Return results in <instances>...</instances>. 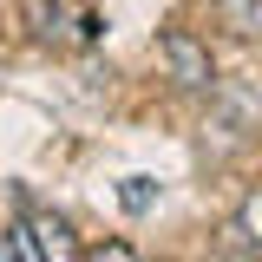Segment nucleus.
Listing matches in <instances>:
<instances>
[{
    "label": "nucleus",
    "instance_id": "f257e3e1",
    "mask_svg": "<svg viewBox=\"0 0 262 262\" xmlns=\"http://www.w3.org/2000/svg\"><path fill=\"white\" fill-rule=\"evenodd\" d=\"M158 59L170 66V79H177L184 92H216V59H210V46H203L196 33H184V27L158 33Z\"/></svg>",
    "mask_w": 262,
    "mask_h": 262
},
{
    "label": "nucleus",
    "instance_id": "f03ea898",
    "mask_svg": "<svg viewBox=\"0 0 262 262\" xmlns=\"http://www.w3.org/2000/svg\"><path fill=\"white\" fill-rule=\"evenodd\" d=\"M27 27H33V39H46V46L98 39V20H92V13H79L72 0H27Z\"/></svg>",
    "mask_w": 262,
    "mask_h": 262
},
{
    "label": "nucleus",
    "instance_id": "7ed1b4c3",
    "mask_svg": "<svg viewBox=\"0 0 262 262\" xmlns=\"http://www.w3.org/2000/svg\"><path fill=\"white\" fill-rule=\"evenodd\" d=\"M20 223H27L33 256H39V262H79V236H72L66 216H53V210H27Z\"/></svg>",
    "mask_w": 262,
    "mask_h": 262
},
{
    "label": "nucleus",
    "instance_id": "20e7f679",
    "mask_svg": "<svg viewBox=\"0 0 262 262\" xmlns=\"http://www.w3.org/2000/svg\"><path fill=\"white\" fill-rule=\"evenodd\" d=\"M256 118H262V79L229 85V98H223V125H229V138H243V125H256Z\"/></svg>",
    "mask_w": 262,
    "mask_h": 262
},
{
    "label": "nucleus",
    "instance_id": "39448f33",
    "mask_svg": "<svg viewBox=\"0 0 262 262\" xmlns=\"http://www.w3.org/2000/svg\"><path fill=\"white\" fill-rule=\"evenodd\" d=\"M216 13H223L243 39H256V33H262V0H216Z\"/></svg>",
    "mask_w": 262,
    "mask_h": 262
},
{
    "label": "nucleus",
    "instance_id": "423d86ee",
    "mask_svg": "<svg viewBox=\"0 0 262 262\" xmlns=\"http://www.w3.org/2000/svg\"><path fill=\"white\" fill-rule=\"evenodd\" d=\"M0 262H39V256H33V236H27V223H20V216L0 229Z\"/></svg>",
    "mask_w": 262,
    "mask_h": 262
},
{
    "label": "nucleus",
    "instance_id": "0eeeda50",
    "mask_svg": "<svg viewBox=\"0 0 262 262\" xmlns=\"http://www.w3.org/2000/svg\"><path fill=\"white\" fill-rule=\"evenodd\" d=\"M236 236H243L249 249H262V190L243 196V210H236Z\"/></svg>",
    "mask_w": 262,
    "mask_h": 262
},
{
    "label": "nucleus",
    "instance_id": "6e6552de",
    "mask_svg": "<svg viewBox=\"0 0 262 262\" xmlns=\"http://www.w3.org/2000/svg\"><path fill=\"white\" fill-rule=\"evenodd\" d=\"M79 262H144L131 243H92V249H79Z\"/></svg>",
    "mask_w": 262,
    "mask_h": 262
},
{
    "label": "nucleus",
    "instance_id": "1a4fd4ad",
    "mask_svg": "<svg viewBox=\"0 0 262 262\" xmlns=\"http://www.w3.org/2000/svg\"><path fill=\"white\" fill-rule=\"evenodd\" d=\"M118 196H125V210H151V196H158V190H151V177H125V190H118Z\"/></svg>",
    "mask_w": 262,
    "mask_h": 262
}]
</instances>
